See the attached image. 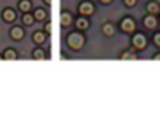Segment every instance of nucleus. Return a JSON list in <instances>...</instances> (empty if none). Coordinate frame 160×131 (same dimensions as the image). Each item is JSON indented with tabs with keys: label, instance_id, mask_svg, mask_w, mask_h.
<instances>
[{
	"label": "nucleus",
	"instance_id": "23",
	"mask_svg": "<svg viewBox=\"0 0 160 131\" xmlns=\"http://www.w3.org/2000/svg\"><path fill=\"white\" fill-rule=\"evenodd\" d=\"M44 2H45L47 5H52V0H44Z\"/></svg>",
	"mask_w": 160,
	"mask_h": 131
},
{
	"label": "nucleus",
	"instance_id": "13",
	"mask_svg": "<svg viewBox=\"0 0 160 131\" xmlns=\"http://www.w3.org/2000/svg\"><path fill=\"white\" fill-rule=\"evenodd\" d=\"M76 27H78L79 30H86V28L89 27V20H87L86 17H79V19H76Z\"/></svg>",
	"mask_w": 160,
	"mask_h": 131
},
{
	"label": "nucleus",
	"instance_id": "25",
	"mask_svg": "<svg viewBox=\"0 0 160 131\" xmlns=\"http://www.w3.org/2000/svg\"><path fill=\"white\" fill-rule=\"evenodd\" d=\"M157 2H159V3H160V0H157Z\"/></svg>",
	"mask_w": 160,
	"mask_h": 131
},
{
	"label": "nucleus",
	"instance_id": "12",
	"mask_svg": "<svg viewBox=\"0 0 160 131\" xmlns=\"http://www.w3.org/2000/svg\"><path fill=\"white\" fill-rule=\"evenodd\" d=\"M146 9H148V13H149V14H157V13L160 11L159 5H157V3H154V2H149V3L146 5Z\"/></svg>",
	"mask_w": 160,
	"mask_h": 131
},
{
	"label": "nucleus",
	"instance_id": "9",
	"mask_svg": "<svg viewBox=\"0 0 160 131\" xmlns=\"http://www.w3.org/2000/svg\"><path fill=\"white\" fill-rule=\"evenodd\" d=\"M33 41H34L38 45L44 44V42H45V33H42V31H38V33H34V34H33Z\"/></svg>",
	"mask_w": 160,
	"mask_h": 131
},
{
	"label": "nucleus",
	"instance_id": "19",
	"mask_svg": "<svg viewBox=\"0 0 160 131\" xmlns=\"http://www.w3.org/2000/svg\"><path fill=\"white\" fill-rule=\"evenodd\" d=\"M123 2H124V5H126V6L132 8V6H135V2H137V0H123Z\"/></svg>",
	"mask_w": 160,
	"mask_h": 131
},
{
	"label": "nucleus",
	"instance_id": "20",
	"mask_svg": "<svg viewBox=\"0 0 160 131\" xmlns=\"http://www.w3.org/2000/svg\"><path fill=\"white\" fill-rule=\"evenodd\" d=\"M154 42H156V45H159V47H160V33L154 36Z\"/></svg>",
	"mask_w": 160,
	"mask_h": 131
},
{
	"label": "nucleus",
	"instance_id": "16",
	"mask_svg": "<svg viewBox=\"0 0 160 131\" xmlns=\"http://www.w3.org/2000/svg\"><path fill=\"white\" fill-rule=\"evenodd\" d=\"M34 20H36L34 16H31V14H28V13H23V19H22V22H23L25 25H31Z\"/></svg>",
	"mask_w": 160,
	"mask_h": 131
},
{
	"label": "nucleus",
	"instance_id": "2",
	"mask_svg": "<svg viewBox=\"0 0 160 131\" xmlns=\"http://www.w3.org/2000/svg\"><path fill=\"white\" fill-rule=\"evenodd\" d=\"M120 28H121L124 33H132V31L135 30V22H134L131 17H126V19H123V20H121Z\"/></svg>",
	"mask_w": 160,
	"mask_h": 131
},
{
	"label": "nucleus",
	"instance_id": "26",
	"mask_svg": "<svg viewBox=\"0 0 160 131\" xmlns=\"http://www.w3.org/2000/svg\"><path fill=\"white\" fill-rule=\"evenodd\" d=\"M0 60H2V56H0Z\"/></svg>",
	"mask_w": 160,
	"mask_h": 131
},
{
	"label": "nucleus",
	"instance_id": "21",
	"mask_svg": "<svg viewBox=\"0 0 160 131\" xmlns=\"http://www.w3.org/2000/svg\"><path fill=\"white\" fill-rule=\"evenodd\" d=\"M45 33H52V24H45Z\"/></svg>",
	"mask_w": 160,
	"mask_h": 131
},
{
	"label": "nucleus",
	"instance_id": "14",
	"mask_svg": "<svg viewBox=\"0 0 160 131\" xmlns=\"http://www.w3.org/2000/svg\"><path fill=\"white\" fill-rule=\"evenodd\" d=\"M103 33H104L106 36H113V33H115L113 25H112V24H104V25H103Z\"/></svg>",
	"mask_w": 160,
	"mask_h": 131
},
{
	"label": "nucleus",
	"instance_id": "8",
	"mask_svg": "<svg viewBox=\"0 0 160 131\" xmlns=\"http://www.w3.org/2000/svg\"><path fill=\"white\" fill-rule=\"evenodd\" d=\"M19 9H20L22 13H28V11L31 9V2H30V0H20V2H19Z\"/></svg>",
	"mask_w": 160,
	"mask_h": 131
},
{
	"label": "nucleus",
	"instance_id": "5",
	"mask_svg": "<svg viewBox=\"0 0 160 131\" xmlns=\"http://www.w3.org/2000/svg\"><path fill=\"white\" fill-rule=\"evenodd\" d=\"M143 24H145V27H146V28L152 30V28H156V27H157V19H156L152 14H149L148 17H145Z\"/></svg>",
	"mask_w": 160,
	"mask_h": 131
},
{
	"label": "nucleus",
	"instance_id": "11",
	"mask_svg": "<svg viewBox=\"0 0 160 131\" xmlns=\"http://www.w3.org/2000/svg\"><path fill=\"white\" fill-rule=\"evenodd\" d=\"M70 24H72V16H70L68 13H62V14H61V25L68 27Z\"/></svg>",
	"mask_w": 160,
	"mask_h": 131
},
{
	"label": "nucleus",
	"instance_id": "3",
	"mask_svg": "<svg viewBox=\"0 0 160 131\" xmlns=\"http://www.w3.org/2000/svg\"><path fill=\"white\" fill-rule=\"evenodd\" d=\"M132 45L135 47V49H138V50H143L145 47H146V38L143 36V34H134V38H132Z\"/></svg>",
	"mask_w": 160,
	"mask_h": 131
},
{
	"label": "nucleus",
	"instance_id": "24",
	"mask_svg": "<svg viewBox=\"0 0 160 131\" xmlns=\"http://www.w3.org/2000/svg\"><path fill=\"white\" fill-rule=\"evenodd\" d=\"M154 60H160V55H157V56H156V58H154Z\"/></svg>",
	"mask_w": 160,
	"mask_h": 131
},
{
	"label": "nucleus",
	"instance_id": "18",
	"mask_svg": "<svg viewBox=\"0 0 160 131\" xmlns=\"http://www.w3.org/2000/svg\"><path fill=\"white\" fill-rule=\"evenodd\" d=\"M121 60H137V56H134L132 53H126V52H124V53L121 55Z\"/></svg>",
	"mask_w": 160,
	"mask_h": 131
},
{
	"label": "nucleus",
	"instance_id": "1",
	"mask_svg": "<svg viewBox=\"0 0 160 131\" xmlns=\"http://www.w3.org/2000/svg\"><path fill=\"white\" fill-rule=\"evenodd\" d=\"M67 44H68V47H70L72 50H79V49H82V45H84V38H82V34H79V33H72V34H68V38H67Z\"/></svg>",
	"mask_w": 160,
	"mask_h": 131
},
{
	"label": "nucleus",
	"instance_id": "22",
	"mask_svg": "<svg viewBox=\"0 0 160 131\" xmlns=\"http://www.w3.org/2000/svg\"><path fill=\"white\" fill-rule=\"evenodd\" d=\"M100 2H101V3H106V5H107V3H110L112 0H100Z\"/></svg>",
	"mask_w": 160,
	"mask_h": 131
},
{
	"label": "nucleus",
	"instance_id": "7",
	"mask_svg": "<svg viewBox=\"0 0 160 131\" xmlns=\"http://www.w3.org/2000/svg\"><path fill=\"white\" fill-rule=\"evenodd\" d=\"M2 17H3V19H5L6 22H12V20L16 19V11H14V9H9V8H8V9H5V11H3Z\"/></svg>",
	"mask_w": 160,
	"mask_h": 131
},
{
	"label": "nucleus",
	"instance_id": "10",
	"mask_svg": "<svg viewBox=\"0 0 160 131\" xmlns=\"http://www.w3.org/2000/svg\"><path fill=\"white\" fill-rule=\"evenodd\" d=\"M3 58H5V60H8V61H12V60H17V53H16V50L8 49V50H5Z\"/></svg>",
	"mask_w": 160,
	"mask_h": 131
},
{
	"label": "nucleus",
	"instance_id": "15",
	"mask_svg": "<svg viewBox=\"0 0 160 131\" xmlns=\"http://www.w3.org/2000/svg\"><path fill=\"white\" fill-rule=\"evenodd\" d=\"M33 16H34V19H36V20H44V19L47 17L45 11H44V9H41V8H38V9L34 11V14H33Z\"/></svg>",
	"mask_w": 160,
	"mask_h": 131
},
{
	"label": "nucleus",
	"instance_id": "17",
	"mask_svg": "<svg viewBox=\"0 0 160 131\" xmlns=\"http://www.w3.org/2000/svg\"><path fill=\"white\" fill-rule=\"evenodd\" d=\"M33 58H34V60H44V58H45V55H44V52H42V50L36 49V50L33 52Z\"/></svg>",
	"mask_w": 160,
	"mask_h": 131
},
{
	"label": "nucleus",
	"instance_id": "6",
	"mask_svg": "<svg viewBox=\"0 0 160 131\" xmlns=\"http://www.w3.org/2000/svg\"><path fill=\"white\" fill-rule=\"evenodd\" d=\"M23 30L20 28V27H14V28H11V31H9V36L12 38V39H16V41H19V39H22L23 38Z\"/></svg>",
	"mask_w": 160,
	"mask_h": 131
},
{
	"label": "nucleus",
	"instance_id": "4",
	"mask_svg": "<svg viewBox=\"0 0 160 131\" xmlns=\"http://www.w3.org/2000/svg\"><path fill=\"white\" fill-rule=\"evenodd\" d=\"M93 11H95V8H93V3H90V2H82L79 5V13L82 16H92Z\"/></svg>",
	"mask_w": 160,
	"mask_h": 131
}]
</instances>
